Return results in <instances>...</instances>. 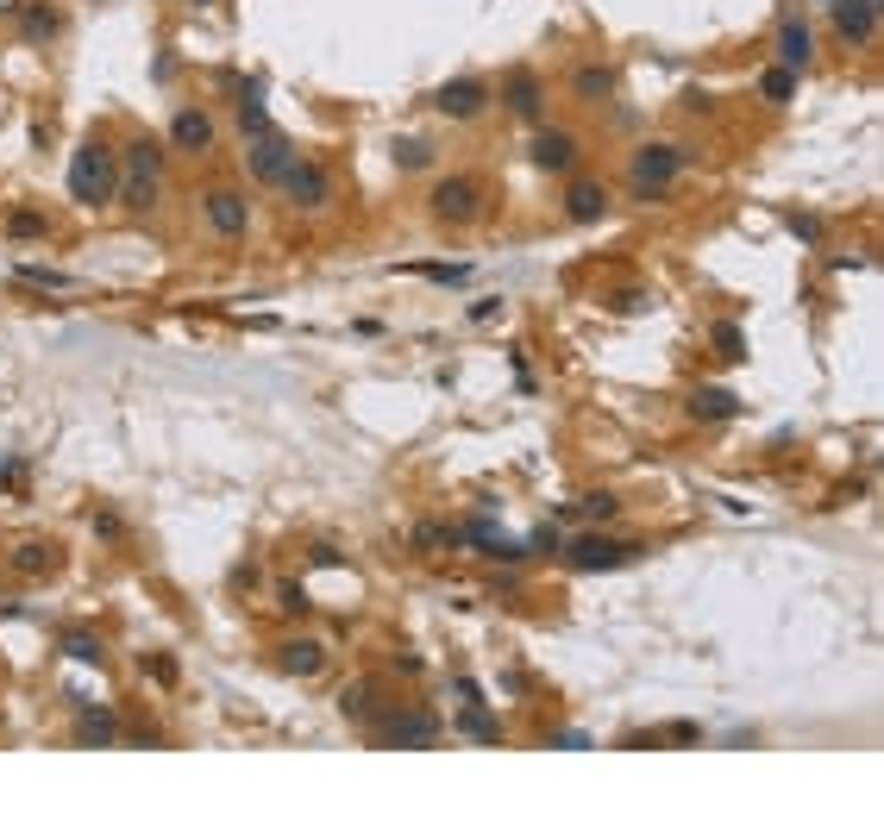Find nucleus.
I'll return each instance as SVG.
<instances>
[{
	"label": "nucleus",
	"mask_w": 884,
	"mask_h": 827,
	"mask_svg": "<svg viewBox=\"0 0 884 827\" xmlns=\"http://www.w3.org/2000/svg\"><path fill=\"white\" fill-rule=\"evenodd\" d=\"M157 188H164V145H157L151 132H138L120 151V188H113V201H120L126 214H151Z\"/></svg>",
	"instance_id": "obj_1"
},
{
	"label": "nucleus",
	"mask_w": 884,
	"mask_h": 827,
	"mask_svg": "<svg viewBox=\"0 0 884 827\" xmlns=\"http://www.w3.org/2000/svg\"><path fill=\"white\" fill-rule=\"evenodd\" d=\"M113 188H120V151L107 138H82L69 151V195L82 207H101V201H113Z\"/></svg>",
	"instance_id": "obj_2"
},
{
	"label": "nucleus",
	"mask_w": 884,
	"mask_h": 827,
	"mask_svg": "<svg viewBox=\"0 0 884 827\" xmlns=\"http://www.w3.org/2000/svg\"><path fill=\"white\" fill-rule=\"evenodd\" d=\"M690 163H696L690 145H640L634 163H627V188H634V201H659V195H671V182H678Z\"/></svg>",
	"instance_id": "obj_3"
},
{
	"label": "nucleus",
	"mask_w": 884,
	"mask_h": 827,
	"mask_svg": "<svg viewBox=\"0 0 884 827\" xmlns=\"http://www.w3.org/2000/svg\"><path fill=\"white\" fill-rule=\"evenodd\" d=\"M370 734H377V746H389V752H421V746H433L446 734V721H439L433 708H395V715L370 721Z\"/></svg>",
	"instance_id": "obj_4"
},
{
	"label": "nucleus",
	"mask_w": 884,
	"mask_h": 827,
	"mask_svg": "<svg viewBox=\"0 0 884 827\" xmlns=\"http://www.w3.org/2000/svg\"><path fill=\"white\" fill-rule=\"evenodd\" d=\"M640 552H646L640 539H609V533L565 539V564H571V571H621V564H634Z\"/></svg>",
	"instance_id": "obj_5"
},
{
	"label": "nucleus",
	"mask_w": 884,
	"mask_h": 827,
	"mask_svg": "<svg viewBox=\"0 0 884 827\" xmlns=\"http://www.w3.org/2000/svg\"><path fill=\"white\" fill-rule=\"evenodd\" d=\"M295 157H301V151H295V138H289V132H276V126L245 138V163H251V176L270 182V188H283V176L295 170Z\"/></svg>",
	"instance_id": "obj_6"
},
{
	"label": "nucleus",
	"mask_w": 884,
	"mask_h": 827,
	"mask_svg": "<svg viewBox=\"0 0 884 827\" xmlns=\"http://www.w3.org/2000/svg\"><path fill=\"white\" fill-rule=\"evenodd\" d=\"M433 220H446V226H471L483 214V182L477 176H439L433 182Z\"/></svg>",
	"instance_id": "obj_7"
},
{
	"label": "nucleus",
	"mask_w": 884,
	"mask_h": 827,
	"mask_svg": "<svg viewBox=\"0 0 884 827\" xmlns=\"http://www.w3.org/2000/svg\"><path fill=\"white\" fill-rule=\"evenodd\" d=\"M283 195L301 207V214H320V207L333 201V170L314 163V157H295V170L283 176Z\"/></svg>",
	"instance_id": "obj_8"
},
{
	"label": "nucleus",
	"mask_w": 884,
	"mask_h": 827,
	"mask_svg": "<svg viewBox=\"0 0 884 827\" xmlns=\"http://www.w3.org/2000/svg\"><path fill=\"white\" fill-rule=\"evenodd\" d=\"M433 107L446 113V120H477V113L490 107V82L483 76H452V82L433 88Z\"/></svg>",
	"instance_id": "obj_9"
},
{
	"label": "nucleus",
	"mask_w": 884,
	"mask_h": 827,
	"mask_svg": "<svg viewBox=\"0 0 884 827\" xmlns=\"http://www.w3.org/2000/svg\"><path fill=\"white\" fill-rule=\"evenodd\" d=\"M201 207H207V226H214L220 239H245V226H251V201L239 195V188H214V195H207Z\"/></svg>",
	"instance_id": "obj_10"
},
{
	"label": "nucleus",
	"mask_w": 884,
	"mask_h": 827,
	"mask_svg": "<svg viewBox=\"0 0 884 827\" xmlns=\"http://www.w3.org/2000/svg\"><path fill=\"white\" fill-rule=\"evenodd\" d=\"M772 51H778L784 69H797V76H803L809 57H816V32H809L797 13H784V19H778V44H772Z\"/></svg>",
	"instance_id": "obj_11"
},
{
	"label": "nucleus",
	"mask_w": 884,
	"mask_h": 827,
	"mask_svg": "<svg viewBox=\"0 0 884 827\" xmlns=\"http://www.w3.org/2000/svg\"><path fill=\"white\" fill-rule=\"evenodd\" d=\"M502 101H508V113H515V120H540V113H546V88H540V76H533V69H508Z\"/></svg>",
	"instance_id": "obj_12"
},
{
	"label": "nucleus",
	"mask_w": 884,
	"mask_h": 827,
	"mask_svg": "<svg viewBox=\"0 0 884 827\" xmlns=\"http://www.w3.org/2000/svg\"><path fill=\"white\" fill-rule=\"evenodd\" d=\"M834 7V32H841L847 44H872L878 32V0H828Z\"/></svg>",
	"instance_id": "obj_13"
},
{
	"label": "nucleus",
	"mask_w": 884,
	"mask_h": 827,
	"mask_svg": "<svg viewBox=\"0 0 884 827\" xmlns=\"http://www.w3.org/2000/svg\"><path fill=\"white\" fill-rule=\"evenodd\" d=\"M602 214H609V188H602L596 176H577V182L565 188V220H577V226H596Z\"/></svg>",
	"instance_id": "obj_14"
},
{
	"label": "nucleus",
	"mask_w": 884,
	"mask_h": 827,
	"mask_svg": "<svg viewBox=\"0 0 884 827\" xmlns=\"http://www.w3.org/2000/svg\"><path fill=\"white\" fill-rule=\"evenodd\" d=\"M170 145H176V151H189V157L214 151V120H207L201 107H182L176 120H170Z\"/></svg>",
	"instance_id": "obj_15"
},
{
	"label": "nucleus",
	"mask_w": 884,
	"mask_h": 827,
	"mask_svg": "<svg viewBox=\"0 0 884 827\" xmlns=\"http://www.w3.org/2000/svg\"><path fill=\"white\" fill-rule=\"evenodd\" d=\"M577 151H584V145H577V132H558V126L533 138V163H540V170H552V176H571Z\"/></svg>",
	"instance_id": "obj_16"
},
{
	"label": "nucleus",
	"mask_w": 884,
	"mask_h": 827,
	"mask_svg": "<svg viewBox=\"0 0 884 827\" xmlns=\"http://www.w3.org/2000/svg\"><path fill=\"white\" fill-rule=\"evenodd\" d=\"M684 414H690V420H709V427H715V420H734V414H740V395L721 389V383H703V389H690Z\"/></svg>",
	"instance_id": "obj_17"
},
{
	"label": "nucleus",
	"mask_w": 884,
	"mask_h": 827,
	"mask_svg": "<svg viewBox=\"0 0 884 827\" xmlns=\"http://www.w3.org/2000/svg\"><path fill=\"white\" fill-rule=\"evenodd\" d=\"M120 740V715L95 702H76V746H113Z\"/></svg>",
	"instance_id": "obj_18"
},
{
	"label": "nucleus",
	"mask_w": 884,
	"mask_h": 827,
	"mask_svg": "<svg viewBox=\"0 0 884 827\" xmlns=\"http://www.w3.org/2000/svg\"><path fill=\"white\" fill-rule=\"evenodd\" d=\"M276 665H283L289 677H320V671H327V646H320V640H283V646H276Z\"/></svg>",
	"instance_id": "obj_19"
},
{
	"label": "nucleus",
	"mask_w": 884,
	"mask_h": 827,
	"mask_svg": "<svg viewBox=\"0 0 884 827\" xmlns=\"http://www.w3.org/2000/svg\"><path fill=\"white\" fill-rule=\"evenodd\" d=\"M571 94H577V101H584V107H602V101H615V69H609V63H584V69H577V76H571Z\"/></svg>",
	"instance_id": "obj_20"
},
{
	"label": "nucleus",
	"mask_w": 884,
	"mask_h": 827,
	"mask_svg": "<svg viewBox=\"0 0 884 827\" xmlns=\"http://www.w3.org/2000/svg\"><path fill=\"white\" fill-rule=\"evenodd\" d=\"M57 564H63V546H44V539H26V546L13 552V571L19 577H51Z\"/></svg>",
	"instance_id": "obj_21"
},
{
	"label": "nucleus",
	"mask_w": 884,
	"mask_h": 827,
	"mask_svg": "<svg viewBox=\"0 0 884 827\" xmlns=\"http://www.w3.org/2000/svg\"><path fill=\"white\" fill-rule=\"evenodd\" d=\"M458 734H464V740H483V746H496V740H502V721H496L483 702H464V708H458Z\"/></svg>",
	"instance_id": "obj_22"
},
{
	"label": "nucleus",
	"mask_w": 884,
	"mask_h": 827,
	"mask_svg": "<svg viewBox=\"0 0 884 827\" xmlns=\"http://www.w3.org/2000/svg\"><path fill=\"white\" fill-rule=\"evenodd\" d=\"M339 715L370 727V721H377V690H370V683H345V690H339Z\"/></svg>",
	"instance_id": "obj_23"
},
{
	"label": "nucleus",
	"mask_w": 884,
	"mask_h": 827,
	"mask_svg": "<svg viewBox=\"0 0 884 827\" xmlns=\"http://www.w3.org/2000/svg\"><path fill=\"white\" fill-rule=\"evenodd\" d=\"M759 94L772 107H790V94H797V69H784V63H765L759 69Z\"/></svg>",
	"instance_id": "obj_24"
},
{
	"label": "nucleus",
	"mask_w": 884,
	"mask_h": 827,
	"mask_svg": "<svg viewBox=\"0 0 884 827\" xmlns=\"http://www.w3.org/2000/svg\"><path fill=\"white\" fill-rule=\"evenodd\" d=\"M19 26H26V44H44V38H57V13L44 0H32V7H19Z\"/></svg>",
	"instance_id": "obj_25"
},
{
	"label": "nucleus",
	"mask_w": 884,
	"mask_h": 827,
	"mask_svg": "<svg viewBox=\"0 0 884 827\" xmlns=\"http://www.w3.org/2000/svg\"><path fill=\"white\" fill-rule=\"evenodd\" d=\"M414 552H458V527L421 521V527H414Z\"/></svg>",
	"instance_id": "obj_26"
},
{
	"label": "nucleus",
	"mask_w": 884,
	"mask_h": 827,
	"mask_svg": "<svg viewBox=\"0 0 884 827\" xmlns=\"http://www.w3.org/2000/svg\"><path fill=\"white\" fill-rule=\"evenodd\" d=\"M63 652L76 658V665H107V646L95 640V633H63Z\"/></svg>",
	"instance_id": "obj_27"
},
{
	"label": "nucleus",
	"mask_w": 884,
	"mask_h": 827,
	"mask_svg": "<svg viewBox=\"0 0 884 827\" xmlns=\"http://www.w3.org/2000/svg\"><path fill=\"white\" fill-rule=\"evenodd\" d=\"M715 358H728V364L747 358V333H740L734 320H721V326H715Z\"/></svg>",
	"instance_id": "obj_28"
},
{
	"label": "nucleus",
	"mask_w": 884,
	"mask_h": 827,
	"mask_svg": "<svg viewBox=\"0 0 884 827\" xmlns=\"http://www.w3.org/2000/svg\"><path fill=\"white\" fill-rule=\"evenodd\" d=\"M395 163H402V170H427V163H433V145H427V138H395Z\"/></svg>",
	"instance_id": "obj_29"
},
{
	"label": "nucleus",
	"mask_w": 884,
	"mask_h": 827,
	"mask_svg": "<svg viewBox=\"0 0 884 827\" xmlns=\"http://www.w3.org/2000/svg\"><path fill=\"white\" fill-rule=\"evenodd\" d=\"M414 276L439 282V289H458V282H471V264H408Z\"/></svg>",
	"instance_id": "obj_30"
},
{
	"label": "nucleus",
	"mask_w": 884,
	"mask_h": 827,
	"mask_svg": "<svg viewBox=\"0 0 884 827\" xmlns=\"http://www.w3.org/2000/svg\"><path fill=\"white\" fill-rule=\"evenodd\" d=\"M577 514H584V521H615V514H621V502H615L609 489H590L584 502H577Z\"/></svg>",
	"instance_id": "obj_31"
},
{
	"label": "nucleus",
	"mask_w": 884,
	"mask_h": 827,
	"mask_svg": "<svg viewBox=\"0 0 884 827\" xmlns=\"http://www.w3.org/2000/svg\"><path fill=\"white\" fill-rule=\"evenodd\" d=\"M7 232H13V239H38V232H44V214H38V207H13V214H7Z\"/></svg>",
	"instance_id": "obj_32"
},
{
	"label": "nucleus",
	"mask_w": 884,
	"mask_h": 827,
	"mask_svg": "<svg viewBox=\"0 0 884 827\" xmlns=\"http://www.w3.org/2000/svg\"><path fill=\"white\" fill-rule=\"evenodd\" d=\"M19 282H32V289H69V276L51 270V264H19Z\"/></svg>",
	"instance_id": "obj_33"
},
{
	"label": "nucleus",
	"mask_w": 884,
	"mask_h": 827,
	"mask_svg": "<svg viewBox=\"0 0 884 827\" xmlns=\"http://www.w3.org/2000/svg\"><path fill=\"white\" fill-rule=\"evenodd\" d=\"M533 552H565V533H558L552 521H546V527H533V533H527V558H533Z\"/></svg>",
	"instance_id": "obj_34"
},
{
	"label": "nucleus",
	"mask_w": 884,
	"mask_h": 827,
	"mask_svg": "<svg viewBox=\"0 0 884 827\" xmlns=\"http://www.w3.org/2000/svg\"><path fill=\"white\" fill-rule=\"evenodd\" d=\"M276 608H283L289 621H295V614H308L314 602H308V589H301V583H283V589H276Z\"/></svg>",
	"instance_id": "obj_35"
},
{
	"label": "nucleus",
	"mask_w": 884,
	"mask_h": 827,
	"mask_svg": "<svg viewBox=\"0 0 884 827\" xmlns=\"http://www.w3.org/2000/svg\"><path fill=\"white\" fill-rule=\"evenodd\" d=\"M784 226H790V232H797V239H803V245H822V220H816V214H790Z\"/></svg>",
	"instance_id": "obj_36"
},
{
	"label": "nucleus",
	"mask_w": 884,
	"mask_h": 827,
	"mask_svg": "<svg viewBox=\"0 0 884 827\" xmlns=\"http://www.w3.org/2000/svg\"><path fill=\"white\" fill-rule=\"evenodd\" d=\"M659 740H671V746H696V740H703V727H696V721H671Z\"/></svg>",
	"instance_id": "obj_37"
},
{
	"label": "nucleus",
	"mask_w": 884,
	"mask_h": 827,
	"mask_svg": "<svg viewBox=\"0 0 884 827\" xmlns=\"http://www.w3.org/2000/svg\"><path fill=\"white\" fill-rule=\"evenodd\" d=\"M502 314V295H483V301H471V320L483 326V320H496Z\"/></svg>",
	"instance_id": "obj_38"
},
{
	"label": "nucleus",
	"mask_w": 884,
	"mask_h": 827,
	"mask_svg": "<svg viewBox=\"0 0 884 827\" xmlns=\"http://www.w3.org/2000/svg\"><path fill=\"white\" fill-rule=\"evenodd\" d=\"M145 671H151L157 683H176V658H145Z\"/></svg>",
	"instance_id": "obj_39"
},
{
	"label": "nucleus",
	"mask_w": 884,
	"mask_h": 827,
	"mask_svg": "<svg viewBox=\"0 0 884 827\" xmlns=\"http://www.w3.org/2000/svg\"><path fill=\"white\" fill-rule=\"evenodd\" d=\"M314 564H320V571H339L345 558H339V546H314Z\"/></svg>",
	"instance_id": "obj_40"
},
{
	"label": "nucleus",
	"mask_w": 884,
	"mask_h": 827,
	"mask_svg": "<svg viewBox=\"0 0 884 827\" xmlns=\"http://www.w3.org/2000/svg\"><path fill=\"white\" fill-rule=\"evenodd\" d=\"M19 7H26V0H0V19H7V13H19Z\"/></svg>",
	"instance_id": "obj_41"
}]
</instances>
